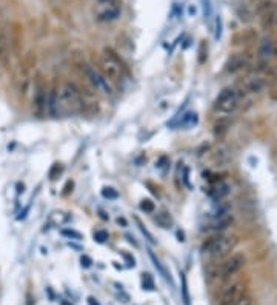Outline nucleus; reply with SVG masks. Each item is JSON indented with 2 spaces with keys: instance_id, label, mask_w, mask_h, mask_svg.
Here are the masks:
<instances>
[{
  "instance_id": "obj_20",
  "label": "nucleus",
  "mask_w": 277,
  "mask_h": 305,
  "mask_svg": "<svg viewBox=\"0 0 277 305\" xmlns=\"http://www.w3.org/2000/svg\"><path fill=\"white\" fill-rule=\"evenodd\" d=\"M103 196L105 197H110V199H116L117 197V191H114V188H110V187H107V188H103Z\"/></svg>"
},
{
  "instance_id": "obj_1",
  "label": "nucleus",
  "mask_w": 277,
  "mask_h": 305,
  "mask_svg": "<svg viewBox=\"0 0 277 305\" xmlns=\"http://www.w3.org/2000/svg\"><path fill=\"white\" fill-rule=\"evenodd\" d=\"M85 102L79 88L73 82H63L59 88L60 116H74L83 111Z\"/></svg>"
},
{
  "instance_id": "obj_12",
  "label": "nucleus",
  "mask_w": 277,
  "mask_h": 305,
  "mask_svg": "<svg viewBox=\"0 0 277 305\" xmlns=\"http://www.w3.org/2000/svg\"><path fill=\"white\" fill-rule=\"evenodd\" d=\"M274 56V42L268 37L262 39L259 43V59L262 62H268Z\"/></svg>"
},
{
  "instance_id": "obj_7",
  "label": "nucleus",
  "mask_w": 277,
  "mask_h": 305,
  "mask_svg": "<svg viewBox=\"0 0 277 305\" xmlns=\"http://www.w3.org/2000/svg\"><path fill=\"white\" fill-rule=\"evenodd\" d=\"M47 99H48V86L43 77L39 74L36 82H34V94H32V107L37 116L47 114Z\"/></svg>"
},
{
  "instance_id": "obj_16",
  "label": "nucleus",
  "mask_w": 277,
  "mask_h": 305,
  "mask_svg": "<svg viewBox=\"0 0 277 305\" xmlns=\"http://www.w3.org/2000/svg\"><path fill=\"white\" fill-rule=\"evenodd\" d=\"M156 224H159L162 228H169L172 225V217L168 214V213H159L156 217H154Z\"/></svg>"
},
{
  "instance_id": "obj_15",
  "label": "nucleus",
  "mask_w": 277,
  "mask_h": 305,
  "mask_svg": "<svg viewBox=\"0 0 277 305\" xmlns=\"http://www.w3.org/2000/svg\"><path fill=\"white\" fill-rule=\"evenodd\" d=\"M236 10H237V16H239V19H240L242 22H250V20L253 19V14H251V11L248 10V7H247L245 4H244V5L240 4Z\"/></svg>"
},
{
  "instance_id": "obj_27",
  "label": "nucleus",
  "mask_w": 277,
  "mask_h": 305,
  "mask_svg": "<svg viewBox=\"0 0 277 305\" xmlns=\"http://www.w3.org/2000/svg\"><path fill=\"white\" fill-rule=\"evenodd\" d=\"M0 45H5V36H4L2 28H0Z\"/></svg>"
},
{
  "instance_id": "obj_3",
  "label": "nucleus",
  "mask_w": 277,
  "mask_h": 305,
  "mask_svg": "<svg viewBox=\"0 0 277 305\" xmlns=\"http://www.w3.org/2000/svg\"><path fill=\"white\" fill-rule=\"evenodd\" d=\"M100 66L105 77H110L111 80H120L123 77L125 68L120 62V59L114 54L113 50L105 48L100 54Z\"/></svg>"
},
{
  "instance_id": "obj_29",
  "label": "nucleus",
  "mask_w": 277,
  "mask_h": 305,
  "mask_svg": "<svg viewBox=\"0 0 277 305\" xmlns=\"http://www.w3.org/2000/svg\"><path fill=\"white\" fill-rule=\"evenodd\" d=\"M62 305H68V303H66V302H65V300H63V302H62Z\"/></svg>"
},
{
  "instance_id": "obj_21",
  "label": "nucleus",
  "mask_w": 277,
  "mask_h": 305,
  "mask_svg": "<svg viewBox=\"0 0 277 305\" xmlns=\"http://www.w3.org/2000/svg\"><path fill=\"white\" fill-rule=\"evenodd\" d=\"M62 234L68 236V237H74V239H82V234L77 233V231H73V230H63Z\"/></svg>"
},
{
  "instance_id": "obj_4",
  "label": "nucleus",
  "mask_w": 277,
  "mask_h": 305,
  "mask_svg": "<svg viewBox=\"0 0 277 305\" xmlns=\"http://www.w3.org/2000/svg\"><path fill=\"white\" fill-rule=\"evenodd\" d=\"M239 99H240L239 91L229 86L223 88L214 102V110L222 114H231L239 107Z\"/></svg>"
},
{
  "instance_id": "obj_5",
  "label": "nucleus",
  "mask_w": 277,
  "mask_h": 305,
  "mask_svg": "<svg viewBox=\"0 0 277 305\" xmlns=\"http://www.w3.org/2000/svg\"><path fill=\"white\" fill-rule=\"evenodd\" d=\"M122 0H96V17L100 22H113L120 16Z\"/></svg>"
},
{
  "instance_id": "obj_2",
  "label": "nucleus",
  "mask_w": 277,
  "mask_h": 305,
  "mask_svg": "<svg viewBox=\"0 0 277 305\" xmlns=\"http://www.w3.org/2000/svg\"><path fill=\"white\" fill-rule=\"evenodd\" d=\"M237 245V239L234 236H225V234H217L213 236L210 239H206L202 244V254L210 256V257H223L229 254Z\"/></svg>"
},
{
  "instance_id": "obj_11",
  "label": "nucleus",
  "mask_w": 277,
  "mask_h": 305,
  "mask_svg": "<svg viewBox=\"0 0 277 305\" xmlns=\"http://www.w3.org/2000/svg\"><path fill=\"white\" fill-rule=\"evenodd\" d=\"M47 114L51 117H59L60 116V108H59V90L56 85H53L48 90V99H47Z\"/></svg>"
},
{
  "instance_id": "obj_14",
  "label": "nucleus",
  "mask_w": 277,
  "mask_h": 305,
  "mask_svg": "<svg viewBox=\"0 0 277 305\" xmlns=\"http://www.w3.org/2000/svg\"><path fill=\"white\" fill-rule=\"evenodd\" d=\"M233 222V216L231 214H225L220 217H216V221L211 224V230L213 231H223L225 228H228Z\"/></svg>"
},
{
  "instance_id": "obj_25",
  "label": "nucleus",
  "mask_w": 277,
  "mask_h": 305,
  "mask_svg": "<svg viewBox=\"0 0 277 305\" xmlns=\"http://www.w3.org/2000/svg\"><path fill=\"white\" fill-rule=\"evenodd\" d=\"M262 2H265V0H250V4H251L253 7H259Z\"/></svg>"
},
{
  "instance_id": "obj_26",
  "label": "nucleus",
  "mask_w": 277,
  "mask_h": 305,
  "mask_svg": "<svg viewBox=\"0 0 277 305\" xmlns=\"http://www.w3.org/2000/svg\"><path fill=\"white\" fill-rule=\"evenodd\" d=\"M88 305H100V303L97 302V299H94V297H88Z\"/></svg>"
},
{
  "instance_id": "obj_24",
  "label": "nucleus",
  "mask_w": 277,
  "mask_h": 305,
  "mask_svg": "<svg viewBox=\"0 0 277 305\" xmlns=\"http://www.w3.org/2000/svg\"><path fill=\"white\" fill-rule=\"evenodd\" d=\"M82 265L89 267V265H91V259H89V257H86V256H83V257H82Z\"/></svg>"
},
{
  "instance_id": "obj_18",
  "label": "nucleus",
  "mask_w": 277,
  "mask_h": 305,
  "mask_svg": "<svg viewBox=\"0 0 277 305\" xmlns=\"http://www.w3.org/2000/svg\"><path fill=\"white\" fill-rule=\"evenodd\" d=\"M94 239H96L97 242H100V244L105 242V241L108 239V233H107V231H102V230H100V231H96V233H94Z\"/></svg>"
},
{
  "instance_id": "obj_22",
  "label": "nucleus",
  "mask_w": 277,
  "mask_h": 305,
  "mask_svg": "<svg viewBox=\"0 0 277 305\" xmlns=\"http://www.w3.org/2000/svg\"><path fill=\"white\" fill-rule=\"evenodd\" d=\"M182 282H183V299H185V303L190 305V296H188V290H187V279H185L183 275H182Z\"/></svg>"
},
{
  "instance_id": "obj_10",
  "label": "nucleus",
  "mask_w": 277,
  "mask_h": 305,
  "mask_svg": "<svg viewBox=\"0 0 277 305\" xmlns=\"http://www.w3.org/2000/svg\"><path fill=\"white\" fill-rule=\"evenodd\" d=\"M248 63H250V59L245 54H234L225 63V73L236 74V73L244 70V68H247Z\"/></svg>"
},
{
  "instance_id": "obj_28",
  "label": "nucleus",
  "mask_w": 277,
  "mask_h": 305,
  "mask_svg": "<svg viewBox=\"0 0 277 305\" xmlns=\"http://www.w3.org/2000/svg\"><path fill=\"white\" fill-rule=\"evenodd\" d=\"M117 222H119V224H122V225H123V227H126V221H125V219H123V217H122V219H120V217H119V219H117Z\"/></svg>"
},
{
  "instance_id": "obj_17",
  "label": "nucleus",
  "mask_w": 277,
  "mask_h": 305,
  "mask_svg": "<svg viewBox=\"0 0 277 305\" xmlns=\"http://www.w3.org/2000/svg\"><path fill=\"white\" fill-rule=\"evenodd\" d=\"M141 208L145 211V213H153L154 211V202L150 200V199H144L141 202Z\"/></svg>"
},
{
  "instance_id": "obj_9",
  "label": "nucleus",
  "mask_w": 277,
  "mask_h": 305,
  "mask_svg": "<svg viewBox=\"0 0 277 305\" xmlns=\"http://www.w3.org/2000/svg\"><path fill=\"white\" fill-rule=\"evenodd\" d=\"M242 294H244V284L234 282L223 290L219 305H236V302L242 297Z\"/></svg>"
},
{
  "instance_id": "obj_6",
  "label": "nucleus",
  "mask_w": 277,
  "mask_h": 305,
  "mask_svg": "<svg viewBox=\"0 0 277 305\" xmlns=\"http://www.w3.org/2000/svg\"><path fill=\"white\" fill-rule=\"evenodd\" d=\"M83 74H85V79L88 80V83L96 91L105 94V96H113L114 94V90L111 88L108 79L103 76L99 70H96V68H93L89 65H85L83 66Z\"/></svg>"
},
{
  "instance_id": "obj_23",
  "label": "nucleus",
  "mask_w": 277,
  "mask_h": 305,
  "mask_svg": "<svg viewBox=\"0 0 277 305\" xmlns=\"http://www.w3.org/2000/svg\"><path fill=\"white\" fill-rule=\"evenodd\" d=\"M269 97L272 100H277V83H274L271 88H269Z\"/></svg>"
},
{
  "instance_id": "obj_19",
  "label": "nucleus",
  "mask_w": 277,
  "mask_h": 305,
  "mask_svg": "<svg viewBox=\"0 0 277 305\" xmlns=\"http://www.w3.org/2000/svg\"><path fill=\"white\" fill-rule=\"evenodd\" d=\"M236 305H253V297L248 294H242V297L236 302Z\"/></svg>"
},
{
  "instance_id": "obj_8",
  "label": "nucleus",
  "mask_w": 277,
  "mask_h": 305,
  "mask_svg": "<svg viewBox=\"0 0 277 305\" xmlns=\"http://www.w3.org/2000/svg\"><path fill=\"white\" fill-rule=\"evenodd\" d=\"M247 264V257L244 253H234L231 254L220 267V276L222 279H229L234 275H237L239 271L245 267Z\"/></svg>"
},
{
  "instance_id": "obj_13",
  "label": "nucleus",
  "mask_w": 277,
  "mask_h": 305,
  "mask_svg": "<svg viewBox=\"0 0 277 305\" xmlns=\"http://www.w3.org/2000/svg\"><path fill=\"white\" fill-rule=\"evenodd\" d=\"M265 86H266V80L263 77H260V76L250 77L244 85L247 93H260Z\"/></svg>"
}]
</instances>
